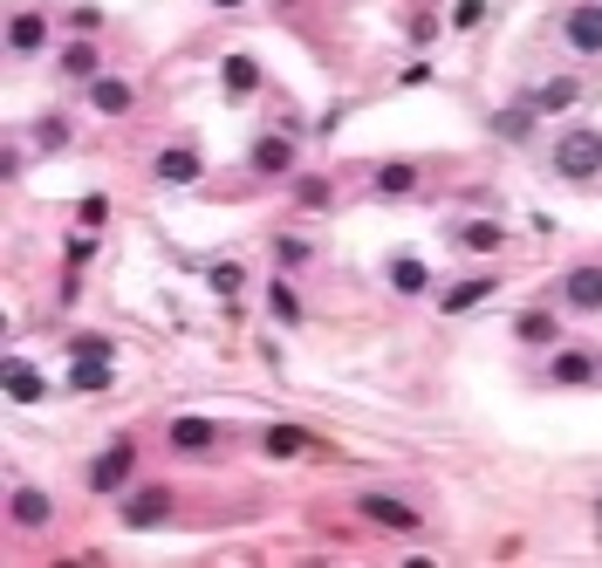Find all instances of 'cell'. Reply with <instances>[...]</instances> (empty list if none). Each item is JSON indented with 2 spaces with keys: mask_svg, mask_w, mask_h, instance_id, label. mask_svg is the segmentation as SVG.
I'll return each mask as SVG.
<instances>
[{
  "mask_svg": "<svg viewBox=\"0 0 602 568\" xmlns=\"http://www.w3.org/2000/svg\"><path fill=\"white\" fill-rule=\"evenodd\" d=\"M547 165H555V178H568V186H589L602 171V131L595 123H568L555 138V151H547Z\"/></svg>",
  "mask_w": 602,
  "mask_h": 568,
  "instance_id": "cell-1",
  "label": "cell"
},
{
  "mask_svg": "<svg viewBox=\"0 0 602 568\" xmlns=\"http://www.w3.org/2000/svg\"><path fill=\"white\" fill-rule=\"evenodd\" d=\"M562 42H568V56H602V0H575V8L562 14Z\"/></svg>",
  "mask_w": 602,
  "mask_h": 568,
  "instance_id": "cell-2",
  "label": "cell"
},
{
  "mask_svg": "<svg viewBox=\"0 0 602 568\" xmlns=\"http://www.w3.org/2000/svg\"><path fill=\"white\" fill-rule=\"evenodd\" d=\"M130 473H138V446H130V438H117L103 459H90V494H117Z\"/></svg>",
  "mask_w": 602,
  "mask_h": 568,
  "instance_id": "cell-3",
  "label": "cell"
},
{
  "mask_svg": "<svg viewBox=\"0 0 602 568\" xmlns=\"http://www.w3.org/2000/svg\"><path fill=\"white\" fill-rule=\"evenodd\" d=\"M48 35H56V28H48L42 8H14V14H8V56H42Z\"/></svg>",
  "mask_w": 602,
  "mask_h": 568,
  "instance_id": "cell-4",
  "label": "cell"
},
{
  "mask_svg": "<svg viewBox=\"0 0 602 568\" xmlns=\"http://www.w3.org/2000/svg\"><path fill=\"white\" fill-rule=\"evenodd\" d=\"M356 507H363V521H377V528H390V534H411L417 521H425V513H417L411 500H398V494H363Z\"/></svg>",
  "mask_w": 602,
  "mask_h": 568,
  "instance_id": "cell-5",
  "label": "cell"
},
{
  "mask_svg": "<svg viewBox=\"0 0 602 568\" xmlns=\"http://www.w3.org/2000/svg\"><path fill=\"white\" fill-rule=\"evenodd\" d=\"M562 301L575 316H602V268H568L562 274Z\"/></svg>",
  "mask_w": 602,
  "mask_h": 568,
  "instance_id": "cell-6",
  "label": "cell"
},
{
  "mask_svg": "<svg viewBox=\"0 0 602 568\" xmlns=\"http://www.w3.org/2000/svg\"><path fill=\"white\" fill-rule=\"evenodd\" d=\"M8 521L28 534V528H48V521H56V507H48L42 486H14V494H8Z\"/></svg>",
  "mask_w": 602,
  "mask_h": 568,
  "instance_id": "cell-7",
  "label": "cell"
},
{
  "mask_svg": "<svg viewBox=\"0 0 602 568\" xmlns=\"http://www.w3.org/2000/svg\"><path fill=\"white\" fill-rule=\"evenodd\" d=\"M158 521H172V494L165 486H144V494L123 500V528H158Z\"/></svg>",
  "mask_w": 602,
  "mask_h": 568,
  "instance_id": "cell-8",
  "label": "cell"
},
{
  "mask_svg": "<svg viewBox=\"0 0 602 568\" xmlns=\"http://www.w3.org/2000/svg\"><path fill=\"white\" fill-rule=\"evenodd\" d=\"M130 103H138V90H130L123 75H90V110L96 117H123Z\"/></svg>",
  "mask_w": 602,
  "mask_h": 568,
  "instance_id": "cell-9",
  "label": "cell"
},
{
  "mask_svg": "<svg viewBox=\"0 0 602 568\" xmlns=\"http://www.w3.org/2000/svg\"><path fill=\"white\" fill-rule=\"evenodd\" d=\"M253 171H260V178H287V171H295V131L260 138V144H253Z\"/></svg>",
  "mask_w": 602,
  "mask_h": 568,
  "instance_id": "cell-10",
  "label": "cell"
},
{
  "mask_svg": "<svg viewBox=\"0 0 602 568\" xmlns=\"http://www.w3.org/2000/svg\"><path fill=\"white\" fill-rule=\"evenodd\" d=\"M213 418H172V431H165V446L172 452H186V459H199V452H213Z\"/></svg>",
  "mask_w": 602,
  "mask_h": 568,
  "instance_id": "cell-11",
  "label": "cell"
},
{
  "mask_svg": "<svg viewBox=\"0 0 602 568\" xmlns=\"http://www.w3.org/2000/svg\"><path fill=\"white\" fill-rule=\"evenodd\" d=\"M151 171H158L165 186H192L205 165H199V151H192V144H172V151H158V158H151Z\"/></svg>",
  "mask_w": 602,
  "mask_h": 568,
  "instance_id": "cell-12",
  "label": "cell"
},
{
  "mask_svg": "<svg viewBox=\"0 0 602 568\" xmlns=\"http://www.w3.org/2000/svg\"><path fill=\"white\" fill-rule=\"evenodd\" d=\"M493 288H500L493 274H473V281H459V288H445V295H438V308H445V316H465V308L493 301Z\"/></svg>",
  "mask_w": 602,
  "mask_h": 568,
  "instance_id": "cell-13",
  "label": "cell"
},
{
  "mask_svg": "<svg viewBox=\"0 0 602 568\" xmlns=\"http://www.w3.org/2000/svg\"><path fill=\"white\" fill-rule=\"evenodd\" d=\"M390 288H398L404 301H417V295H432V268L417 261V253H398V261H390Z\"/></svg>",
  "mask_w": 602,
  "mask_h": 568,
  "instance_id": "cell-14",
  "label": "cell"
},
{
  "mask_svg": "<svg viewBox=\"0 0 602 568\" xmlns=\"http://www.w3.org/2000/svg\"><path fill=\"white\" fill-rule=\"evenodd\" d=\"M595 377H602V364L589 350H562L555 356V383H562V391H582V383H595Z\"/></svg>",
  "mask_w": 602,
  "mask_h": 568,
  "instance_id": "cell-15",
  "label": "cell"
},
{
  "mask_svg": "<svg viewBox=\"0 0 602 568\" xmlns=\"http://www.w3.org/2000/svg\"><path fill=\"white\" fill-rule=\"evenodd\" d=\"M528 103H534L541 117H555V110H575V103H582V83H575V75H555V83H541Z\"/></svg>",
  "mask_w": 602,
  "mask_h": 568,
  "instance_id": "cell-16",
  "label": "cell"
},
{
  "mask_svg": "<svg viewBox=\"0 0 602 568\" xmlns=\"http://www.w3.org/2000/svg\"><path fill=\"white\" fill-rule=\"evenodd\" d=\"M220 83H226V96H233V103H247V96L260 90V62H253V56H226Z\"/></svg>",
  "mask_w": 602,
  "mask_h": 568,
  "instance_id": "cell-17",
  "label": "cell"
},
{
  "mask_svg": "<svg viewBox=\"0 0 602 568\" xmlns=\"http://www.w3.org/2000/svg\"><path fill=\"white\" fill-rule=\"evenodd\" d=\"M8 398H14V404H42V398H48V377L14 356V364H8Z\"/></svg>",
  "mask_w": 602,
  "mask_h": 568,
  "instance_id": "cell-18",
  "label": "cell"
},
{
  "mask_svg": "<svg viewBox=\"0 0 602 568\" xmlns=\"http://www.w3.org/2000/svg\"><path fill=\"white\" fill-rule=\"evenodd\" d=\"M514 335H520V343H534V350H547L562 329H555V316H547V308H528V316L514 322Z\"/></svg>",
  "mask_w": 602,
  "mask_h": 568,
  "instance_id": "cell-19",
  "label": "cell"
},
{
  "mask_svg": "<svg viewBox=\"0 0 602 568\" xmlns=\"http://www.w3.org/2000/svg\"><path fill=\"white\" fill-rule=\"evenodd\" d=\"M260 446H268V459H302V452H308V431H302V425H274Z\"/></svg>",
  "mask_w": 602,
  "mask_h": 568,
  "instance_id": "cell-20",
  "label": "cell"
},
{
  "mask_svg": "<svg viewBox=\"0 0 602 568\" xmlns=\"http://www.w3.org/2000/svg\"><path fill=\"white\" fill-rule=\"evenodd\" d=\"M534 117H541V110H534V103H514V110H500V117H493V131H500L507 144H520V138H528V131H534Z\"/></svg>",
  "mask_w": 602,
  "mask_h": 568,
  "instance_id": "cell-21",
  "label": "cell"
},
{
  "mask_svg": "<svg viewBox=\"0 0 602 568\" xmlns=\"http://www.w3.org/2000/svg\"><path fill=\"white\" fill-rule=\"evenodd\" d=\"M96 62H103V56H96L90 42H69V48H62V75H75V83H90V75H103Z\"/></svg>",
  "mask_w": 602,
  "mask_h": 568,
  "instance_id": "cell-22",
  "label": "cell"
},
{
  "mask_svg": "<svg viewBox=\"0 0 602 568\" xmlns=\"http://www.w3.org/2000/svg\"><path fill=\"white\" fill-rule=\"evenodd\" d=\"M411 186H417V165H404V158H390V165L377 171V192H383V199H404Z\"/></svg>",
  "mask_w": 602,
  "mask_h": 568,
  "instance_id": "cell-23",
  "label": "cell"
},
{
  "mask_svg": "<svg viewBox=\"0 0 602 568\" xmlns=\"http://www.w3.org/2000/svg\"><path fill=\"white\" fill-rule=\"evenodd\" d=\"M459 247H465V253H493V247H500V226H486V220L459 226Z\"/></svg>",
  "mask_w": 602,
  "mask_h": 568,
  "instance_id": "cell-24",
  "label": "cell"
},
{
  "mask_svg": "<svg viewBox=\"0 0 602 568\" xmlns=\"http://www.w3.org/2000/svg\"><path fill=\"white\" fill-rule=\"evenodd\" d=\"M268 308H274L281 322H302V295L287 288V281H268Z\"/></svg>",
  "mask_w": 602,
  "mask_h": 568,
  "instance_id": "cell-25",
  "label": "cell"
},
{
  "mask_svg": "<svg viewBox=\"0 0 602 568\" xmlns=\"http://www.w3.org/2000/svg\"><path fill=\"white\" fill-rule=\"evenodd\" d=\"M205 281H213V295H226V301H233V295H240V288H247V274H240V268H233V261H220V268H213V274H205Z\"/></svg>",
  "mask_w": 602,
  "mask_h": 568,
  "instance_id": "cell-26",
  "label": "cell"
},
{
  "mask_svg": "<svg viewBox=\"0 0 602 568\" xmlns=\"http://www.w3.org/2000/svg\"><path fill=\"white\" fill-rule=\"evenodd\" d=\"M35 144H42V151H62V144H69V123H62V117L35 123Z\"/></svg>",
  "mask_w": 602,
  "mask_h": 568,
  "instance_id": "cell-27",
  "label": "cell"
},
{
  "mask_svg": "<svg viewBox=\"0 0 602 568\" xmlns=\"http://www.w3.org/2000/svg\"><path fill=\"white\" fill-rule=\"evenodd\" d=\"M480 21H486L480 0H459V8H452V28H480Z\"/></svg>",
  "mask_w": 602,
  "mask_h": 568,
  "instance_id": "cell-28",
  "label": "cell"
},
{
  "mask_svg": "<svg viewBox=\"0 0 602 568\" xmlns=\"http://www.w3.org/2000/svg\"><path fill=\"white\" fill-rule=\"evenodd\" d=\"M205 8H247V0H205Z\"/></svg>",
  "mask_w": 602,
  "mask_h": 568,
  "instance_id": "cell-29",
  "label": "cell"
}]
</instances>
